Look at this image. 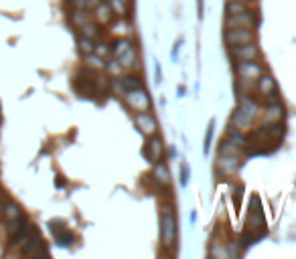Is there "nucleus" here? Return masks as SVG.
Returning a JSON list of instances; mask_svg holds the SVG:
<instances>
[{
  "mask_svg": "<svg viewBox=\"0 0 296 259\" xmlns=\"http://www.w3.org/2000/svg\"><path fill=\"white\" fill-rule=\"evenodd\" d=\"M120 81H122L124 89H136V87H142V79H140V77H134V75H124Z\"/></svg>",
  "mask_w": 296,
  "mask_h": 259,
  "instance_id": "4be33fe9",
  "label": "nucleus"
},
{
  "mask_svg": "<svg viewBox=\"0 0 296 259\" xmlns=\"http://www.w3.org/2000/svg\"><path fill=\"white\" fill-rule=\"evenodd\" d=\"M94 10H96V20H98V22L108 24V22L112 20V14H114V12H112V8H110V4H108V2H100Z\"/></svg>",
  "mask_w": 296,
  "mask_h": 259,
  "instance_id": "4468645a",
  "label": "nucleus"
},
{
  "mask_svg": "<svg viewBox=\"0 0 296 259\" xmlns=\"http://www.w3.org/2000/svg\"><path fill=\"white\" fill-rule=\"evenodd\" d=\"M112 87H114V91H118V93H124V91H126L120 79H114V81H112Z\"/></svg>",
  "mask_w": 296,
  "mask_h": 259,
  "instance_id": "2f4dec72",
  "label": "nucleus"
},
{
  "mask_svg": "<svg viewBox=\"0 0 296 259\" xmlns=\"http://www.w3.org/2000/svg\"><path fill=\"white\" fill-rule=\"evenodd\" d=\"M211 136H213V122L209 124V130H207V138H205V152H209V144H211Z\"/></svg>",
  "mask_w": 296,
  "mask_h": 259,
  "instance_id": "7c9ffc66",
  "label": "nucleus"
},
{
  "mask_svg": "<svg viewBox=\"0 0 296 259\" xmlns=\"http://www.w3.org/2000/svg\"><path fill=\"white\" fill-rule=\"evenodd\" d=\"M258 47L252 45V43H246V45H233L231 49V55L238 59V61H254L258 57Z\"/></svg>",
  "mask_w": 296,
  "mask_h": 259,
  "instance_id": "423d86ee",
  "label": "nucleus"
},
{
  "mask_svg": "<svg viewBox=\"0 0 296 259\" xmlns=\"http://www.w3.org/2000/svg\"><path fill=\"white\" fill-rule=\"evenodd\" d=\"M124 100H126V104L134 112H148V108H150V97H148V93L142 87L126 89L124 91Z\"/></svg>",
  "mask_w": 296,
  "mask_h": 259,
  "instance_id": "f257e3e1",
  "label": "nucleus"
},
{
  "mask_svg": "<svg viewBox=\"0 0 296 259\" xmlns=\"http://www.w3.org/2000/svg\"><path fill=\"white\" fill-rule=\"evenodd\" d=\"M225 24H227V28H254L256 18L246 10V12H240V14H227Z\"/></svg>",
  "mask_w": 296,
  "mask_h": 259,
  "instance_id": "7ed1b4c3",
  "label": "nucleus"
},
{
  "mask_svg": "<svg viewBox=\"0 0 296 259\" xmlns=\"http://www.w3.org/2000/svg\"><path fill=\"white\" fill-rule=\"evenodd\" d=\"M225 10H227V14H240V12H246L248 8H246V4H244V2H238V0H231V2H227Z\"/></svg>",
  "mask_w": 296,
  "mask_h": 259,
  "instance_id": "b1692460",
  "label": "nucleus"
},
{
  "mask_svg": "<svg viewBox=\"0 0 296 259\" xmlns=\"http://www.w3.org/2000/svg\"><path fill=\"white\" fill-rule=\"evenodd\" d=\"M94 53H96V55H100L102 59H106V57L110 55V47H108L106 43H104V45H96V49H94Z\"/></svg>",
  "mask_w": 296,
  "mask_h": 259,
  "instance_id": "c85d7f7f",
  "label": "nucleus"
},
{
  "mask_svg": "<svg viewBox=\"0 0 296 259\" xmlns=\"http://www.w3.org/2000/svg\"><path fill=\"white\" fill-rule=\"evenodd\" d=\"M256 81H258V91H260V95L268 97V95H274V93H276V81H274L270 75H260Z\"/></svg>",
  "mask_w": 296,
  "mask_h": 259,
  "instance_id": "9d476101",
  "label": "nucleus"
},
{
  "mask_svg": "<svg viewBox=\"0 0 296 259\" xmlns=\"http://www.w3.org/2000/svg\"><path fill=\"white\" fill-rule=\"evenodd\" d=\"M79 49L85 53V55H90V53H94V49H96V45H94V41L92 39H87V37H81L79 39Z\"/></svg>",
  "mask_w": 296,
  "mask_h": 259,
  "instance_id": "bb28decb",
  "label": "nucleus"
},
{
  "mask_svg": "<svg viewBox=\"0 0 296 259\" xmlns=\"http://www.w3.org/2000/svg\"><path fill=\"white\" fill-rule=\"evenodd\" d=\"M189 182V170H187V166H183L181 168V184H187Z\"/></svg>",
  "mask_w": 296,
  "mask_h": 259,
  "instance_id": "473e14b6",
  "label": "nucleus"
},
{
  "mask_svg": "<svg viewBox=\"0 0 296 259\" xmlns=\"http://www.w3.org/2000/svg\"><path fill=\"white\" fill-rule=\"evenodd\" d=\"M126 2H128V0H126Z\"/></svg>",
  "mask_w": 296,
  "mask_h": 259,
  "instance_id": "72a5a7b5",
  "label": "nucleus"
},
{
  "mask_svg": "<svg viewBox=\"0 0 296 259\" xmlns=\"http://www.w3.org/2000/svg\"><path fill=\"white\" fill-rule=\"evenodd\" d=\"M73 10H87V0H69Z\"/></svg>",
  "mask_w": 296,
  "mask_h": 259,
  "instance_id": "c756f323",
  "label": "nucleus"
},
{
  "mask_svg": "<svg viewBox=\"0 0 296 259\" xmlns=\"http://www.w3.org/2000/svg\"><path fill=\"white\" fill-rule=\"evenodd\" d=\"M250 124H252V120H248L244 114H240L238 110H235V114H233V126L235 128H240V130H244V132H246V130L250 128Z\"/></svg>",
  "mask_w": 296,
  "mask_h": 259,
  "instance_id": "aec40b11",
  "label": "nucleus"
},
{
  "mask_svg": "<svg viewBox=\"0 0 296 259\" xmlns=\"http://www.w3.org/2000/svg\"><path fill=\"white\" fill-rule=\"evenodd\" d=\"M240 168V160L235 158V154H221V158L217 160V170L223 174H233Z\"/></svg>",
  "mask_w": 296,
  "mask_h": 259,
  "instance_id": "1a4fd4ad",
  "label": "nucleus"
},
{
  "mask_svg": "<svg viewBox=\"0 0 296 259\" xmlns=\"http://www.w3.org/2000/svg\"><path fill=\"white\" fill-rule=\"evenodd\" d=\"M87 20H90V16H87V12H85V10H75V12L71 14V22H73L77 28H79L81 24H85Z\"/></svg>",
  "mask_w": 296,
  "mask_h": 259,
  "instance_id": "a878e982",
  "label": "nucleus"
},
{
  "mask_svg": "<svg viewBox=\"0 0 296 259\" xmlns=\"http://www.w3.org/2000/svg\"><path fill=\"white\" fill-rule=\"evenodd\" d=\"M116 59L122 63V67H124V69H134V67H138V59H136V51H134V47L128 49L126 53H122L120 57H116Z\"/></svg>",
  "mask_w": 296,
  "mask_h": 259,
  "instance_id": "ddd939ff",
  "label": "nucleus"
},
{
  "mask_svg": "<svg viewBox=\"0 0 296 259\" xmlns=\"http://www.w3.org/2000/svg\"><path fill=\"white\" fill-rule=\"evenodd\" d=\"M22 255H47V249H45V245H43V241H41V237H39V233L37 235H33V237H28L24 243H22Z\"/></svg>",
  "mask_w": 296,
  "mask_h": 259,
  "instance_id": "39448f33",
  "label": "nucleus"
},
{
  "mask_svg": "<svg viewBox=\"0 0 296 259\" xmlns=\"http://www.w3.org/2000/svg\"><path fill=\"white\" fill-rule=\"evenodd\" d=\"M176 237V223H174V217L170 213H164L162 215V243L164 245H172Z\"/></svg>",
  "mask_w": 296,
  "mask_h": 259,
  "instance_id": "0eeeda50",
  "label": "nucleus"
},
{
  "mask_svg": "<svg viewBox=\"0 0 296 259\" xmlns=\"http://www.w3.org/2000/svg\"><path fill=\"white\" fill-rule=\"evenodd\" d=\"M238 75H240V79L256 81L262 75V67L256 65L254 61H242V65H238Z\"/></svg>",
  "mask_w": 296,
  "mask_h": 259,
  "instance_id": "6e6552de",
  "label": "nucleus"
},
{
  "mask_svg": "<svg viewBox=\"0 0 296 259\" xmlns=\"http://www.w3.org/2000/svg\"><path fill=\"white\" fill-rule=\"evenodd\" d=\"M280 118H282V106L278 102L266 108V122H278Z\"/></svg>",
  "mask_w": 296,
  "mask_h": 259,
  "instance_id": "a211bd4d",
  "label": "nucleus"
},
{
  "mask_svg": "<svg viewBox=\"0 0 296 259\" xmlns=\"http://www.w3.org/2000/svg\"><path fill=\"white\" fill-rule=\"evenodd\" d=\"M225 41L233 47V45H246L254 41V32L252 28H227L225 32Z\"/></svg>",
  "mask_w": 296,
  "mask_h": 259,
  "instance_id": "f03ea898",
  "label": "nucleus"
},
{
  "mask_svg": "<svg viewBox=\"0 0 296 259\" xmlns=\"http://www.w3.org/2000/svg\"><path fill=\"white\" fill-rule=\"evenodd\" d=\"M128 49H132V43H130L128 39H120V41L114 43V51H112V53H114V57H120V55L126 53Z\"/></svg>",
  "mask_w": 296,
  "mask_h": 259,
  "instance_id": "412c9836",
  "label": "nucleus"
},
{
  "mask_svg": "<svg viewBox=\"0 0 296 259\" xmlns=\"http://www.w3.org/2000/svg\"><path fill=\"white\" fill-rule=\"evenodd\" d=\"M85 63L90 65V67H94V69H104V67H106V59H102V57L96 55V53L85 55Z\"/></svg>",
  "mask_w": 296,
  "mask_h": 259,
  "instance_id": "6ab92c4d",
  "label": "nucleus"
},
{
  "mask_svg": "<svg viewBox=\"0 0 296 259\" xmlns=\"http://www.w3.org/2000/svg\"><path fill=\"white\" fill-rule=\"evenodd\" d=\"M79 30L83 32V37H87V39H92V41H96L98 37H100V28H98V24L90 18V20H87L85 24H81L79 26Z\"/></svg>",
  "mask_w": 296,
  "mask_h": 259,
  "instance_id": "f3484780",
  "label": "nucleus"
},
{
  "mask_svg": "<svg viewBox=\"0 0 296 259\" xmlns=\"http://www.w3.org/2000/svg\"><path fill=\"white\" fill-rule=\"evenodd\" d=\"M2 215H4L6 221H14V219H20V217H22V211H20V207H18L14 201H8V203L2 207Z\"/></svg>",
  "mask_w": 296,
  "mask_h": 259,
  "instance_id": "2eb2a0df",
  "label": "nucleus"
},
{
  "mask_svg": "<svg viewBox=\"0 0 296 259\" xmlns=\"http://www.w3.org/2000/svg\"><path fill=\"white\" fill-rule=\"evenodd\" d=\"M106 69L112 73V75H116V77H120L122 75V71H124V67H122V63L118 61V59H114V61H110V63H106Z\"/></svg>",
  "mask_w": 296,
  "mask_h": 259,
  "instance_id": "393cba45",
  "label": "nucleus"
},
{
  "mask_svg": "<svg viewBox=\"0 0 296 259\" xmlns=\"http://www.w3.org/2000/svg\"><path fill=\"white\" fill-rule=\"evenodd\" d=\"M238 112L244 114L248 120H254V118L258 116L260 108H258V104H256L254 100H250V97H240V108H238Z\"/></svg>",
  "mask_w": 296,
  "mask_h": 259,
  "instance_id": "9b49d317",
  "label": "nucleus"
},
{
  "mask_svg": "<svg viewBox=\"0 0 296 259\" xmlns=\"http://www.w3.org/2000/svg\"><path fill=\"white\" fill-rule=\"evenodd\" d=\"M219 152H221V154H238V146H235V142H233V144L223 142L221 148H219Z\"/></svg>",
  "mask_w": 296,
  "mask_h": 259,
  "instance_id": "cd10ccee",
  "label": "nucleus"
},
{
  "mask_svg": "<svg viewBox=\"0 0 296 259\" xmlns=\"http://www.w3.org/2000/svg\"><path fill=\"white\" fill-rule=\"evenodd\" d=\"M152 176H154V180H156L158 184H162V186H168V184H170L168 168H166V164H162V162H156V164H154V168H152Z\"/></svg>",
  "mask_w": 296,
  "mask_h": 259,
  "instance_id": "f8f14e48",
  "label": "nucleus"
},
{
  "mask_svg": "<svg viewBox=\"0 0 296 259\" xmlns=\"http://www.w3.org/2000/svg\"><path fill=\"white\" fill-rule=\"evenodd\" d=\"M146 150H148V156H150V160L158 162V160H160V156H162V142H160L158 138H152L150 142H148Z\"/></svg>",
  "mask_w": 296,
  "mask_h": 259,
  "instance_id": "dca6fc26",
  "label": "nucleus"
},
{
  "mask_svg": "<svg viewBox=\"0 0 296 259\" xmlns=\"http://www.w3.org/2000/svg\"><path fill=\"white\" fill-rule=\"evenodd\" d=\"M134 122H136L140 132L146 134V136H152L156 132V122H154V118L148 114V112H138L136 118H134Z\"/></svg>",
  "mask_w": 296,
  "mask_h": 259,
  "instance_id": "20e7f679",
  "label": "nucleus"
},
{
  "mask_svg": "<svg viewBox=\"0 0 296 259\" xmlns=\"http://www.w3.org/2000/svg\"><path fill=\"white\" fill-rule=\"evenodd\" d=\"M108 4L112 8V12L124 16L126 14V0H108Z\"/></svg>",
  "mask_w": 296,
  "mask_h": 259,
  "instance_id": "5701e85b",
  "label": "nucleus"
}]
</instances>
